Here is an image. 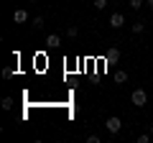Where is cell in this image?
I'll use <instances>...</instances> for the list:
<instances>
[{
  "instance_id": "4fadbf2b",
  "label": "cell",
  "mask_w": 153,
  "mask_h": 143,
  "mask_svg": "<svg viewBox=\"0 0 153 143\" xmlns=\"http://www.w3.org/2000/svg\"><path fill=\"white\" fill-rule=\"evenodd\" d=\"M13 74H16V72H13V69H10V66H5V69H3V79H10V77H13Z\"/></svg>"
},
{
  "instance_id": "52a82bcc",
  "label": "cell",
  "mask_w": 153,
  "mask_h": 143,
  "mask_svg": "<svg viewBox=\"0 0 153 143\" xmlns=\"http://www.w3.org/2000/svg\"><path fill=\"white\" fill-rule=\"evenodd\" d=\"M115 82H117V84H125V82H128V72L117 69V72H115Z\"/></svg>"
},
{
  "instance_id": "6da1fadb",
  "label": "cell",
  "mask_w": 153,
  "mask_h": 143,
  "mask_svg": "<svg viewBox=\"0 0 153 143\" xmlns=\"http://www.w3.org/2000/svg\"><path fill=\"white\" fill-rule=\"evenodd\" d=\"M130 100H133V105H135V107H143V105H148V95H146V89H143V87L133 89Z\"/></svg>"
},
{
  "instance_id": "8fae6325",
  "label": "cell",
  "mask_w": 153,
  "mask_h": 143,
  "mask_svg": "<svg viewBox=\"0 0 153 143\" xmlns=\"http://www.w3.org/2000/svg\"><path fill=\"white\" fill-rule=\"evenodd\" d=\"M76 33H79V28H76V26H69V28H66V36H69V39H74Z\"/></svg>"
},
{
  "instance_id": "277c9868",
  "label": "cell",
  "mask_w": 153,
  "mask_h": 143,
  "mask_svg": "<svg viewBox=\"0 0 153 143\" xmlns=\"http://www.w3.org/2000/svg\"><path fill=\"white\" fill-rule=\"evenodd\" d=\"M105 61H107V64H115V61H120V49H107L105 51Z\"/></svg>"
},
{
  "instance_id": "5bb4252c",
  "label": "cell",
  "mask_w": 153,
  "mask_h": 143,
  "mask_svg": "<svg viewBox=\"0 0 153 143\" xmlns=\"http://www.w3.org/2000/svg\"><path fill=\"white\" fill-rule=\"evenodd\" d=\"M107 3H110V0H94V8H97V10H102Z\"/></svg>"
},
{
  "instance_id": "d6986e66",
  "label": "cell",
  "mask_w": 153,
  "mask_h": 143,
  "mask_svg": "<svg viewBox=\"0 0 153 143\" xmlns=\"http://www.w3.org/2000/svg\"><path fill=\"white\" fill-rule=\"evenodd\" d=\"M151 26H153V18H151Z\"/></svg>"
},
{
  "instance_id": "e0dca14e",
  "label": "cell",
  "mask_w": 153,
  "mask_h": 143,
  "mask_svg": "<svg viewBox=\"0 0 153 143\" xmlns=\"http://www.w3.org/2000/svg\"><path fill=\"white\" fill-rule=\"evenodd\" d=\"M148 133H151V136H153V123H151V125H148Z\"/></svg>"
},
{
  "instance_id": "8992f818",
  "label": "cell",
  "mask_w": 153,
  "mask_h": 143,
  "mask_svg": "<svg viewBox=\"0 0 153 143\" xmlns=\"http://www.w3.org/2000/svg\"><path fill=\"white\" fill-rule=\"evenodd\" d=\"M59 44H61V39L56 33H49V36H46V46H49V49H59Z\"/></svg>"
},
{
  "instance_id": "7a4b0ae2",
  "label": "cell",
  "mask_w": 153,
  "mask_h": 143,
  "mask_svg": "<svg viewBox=\"0 0 153 143\" xmlns=\"http://www.w3.org/2000/svg\"><path fill=\"white\" fill-rule=\"evenodd\" d=\"M105 128H107L112 136H117V133H120V128H123V120H120L117 115H112V118H107V120H105Z\"/></svg>"
},
{
  "instance_id": "ba28073f",
  "label": "cell",
  "mask_w": 153,
  "mask_h": 143,
  "mask_svg": "<svg viewBox=\"0 0 153 143\" xmlns=\"http://www.w3.org/2000/svg\"><path fill=\"white\" fill-rule=\"evenodd\" d=\"M44 18H41V16H36V18H31V26H33V31H41V28H44Z\"/></svg>"
},
{
  "instance_id": "5b68a950",
  "label": "cell",
  "mask_w": 153,
  "mask_h": 143,
  "mask_svg": "<svg viewBox=\"0 0 153 143\" xmlns=\"http://www.w3.org/2000/svg\"><path fill=\"white\" fill-rule=\"evenodd\" d=\"M13 21H16V26L26 23V21H28V10H26V8H18V10L13 13Z\"/></svg>"
},
{
  "instance_id": "ac0fdd59",
  "label": "cell",
  "mask_w": 153,
  "mask_h": 143,
  "mask_svg": "<svg viewBox=\"0 0 153 143\" xmlns=\"http://www.w3.org/2000/svg\"><path fill=\"white\" fill-rule=\"evenodd\" d=\"M31 3H38V0H31Z\"/></svg>"
},
{
  "instance_id": "2e32d148",
  "label": "cell",
  "mask_w": 153,
  "mask_h": 143,
  "mask_svg": "<svg viewBox=\"0 0 153 143\" xmlns=\"http://www.w3.org/2000/svg\"><path fill=\"white\" fill-rule=\"evenodd\" d=\"M146 5H148V8H151V10H153V0H146Z\"/></svg>"
},
{
  "instance_id": "30bf717a",
  "label": "cell",
  "mask_w": 153,
  "mask_h": 143,
  "mask_svg": "<svg viewBox=\"0 0 153 143\" xmlns=\"http://www.w3.org/2000/svg\"><path fill=\"white\" fill-rule=\"evenodd\" d=\"M143 31H146V26H143L140 21H135V23H133V33H135V36H140Z\"/></svg>"
},
{
  "instance_id": "9a60e30c",
  "label": "cell",
  "mask_w": 153,
  "mask_h": 143,
  "mask_svg": "<svg viewBox=\"0 0 153 143\" xmlns=\"http://www.w3.org/2000/svg\"><path fill=\"white\" fill-rule=\"evenodd\" d=\"M151 141V133H143V136H138V143H148Z\"/></svg>"
},
{
  "instance_id": "3957f363",
  "label": "cell",
  "mask_w": 153,
  "mask_h": 143,
  "mask_svg": "<svg viewBox=\"0 0 153 143\" xmlns=\"http://www.w3.org/2000/svg\"><path fill=\"white\" fill-rule=\"evenodd\" d=\"M107 21H110V26H112V28H123V26H125V16H123V13H112Z\"/></svg>"
},
{
  "instance_id": "7c38bea8",
  "label": "cell",
  "mask_w": 153,
  "mask_h": 143,
  "mask_svg": "<svg viewBox=\"0 0 153 143\" xmlns=\"http://www.w3.org/2000/svg\"><path fill=\"white\" fill-rule=\"evenodd\" d=\"M13 107V97H3V110H10Z\"/></svg>"
},
{
  "instance_id": "9c48e42d",
  "label": "cell",
  "mask_w": 153,
  "mask_h": 143,
  "mask_svg": "<svg viewBox=\"0 0 153 143\" xmlns=\"http://www.w3.org/2000/svg\"><path fill=\"white\" fill-rule=\"evenodd\" d=\"M128 5H130L133 10H140V8L146 5V0H128Z\"/></svg>"
}]
</instances>
